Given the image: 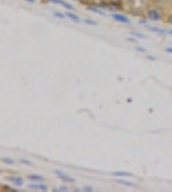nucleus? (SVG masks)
Returning <instances> with one entry per match:
<instances>
[{"instance_id": "25", "label": "nucleus", "mask_w": 172, "mask_h": 192, "mask_svg": "<svg viewBox=\"0 0 172 192\" xmlns=\"http://www.w3.org/2000/svg\"><path fill=\"white\" fill-rule=\"evenodd\" d=\"M25 2H27L28 4H35V3H36V0H25Z\"/></svg>"}, {"instance_id": "5", "label": "nucleus", "mask_w": 172, "mask_h": 192, "mask_svg": "<svg viewBox=\"0 0 172 192\" xmlns=\"http://www.w3.org/2000/svg\"><path fill=\"white\" fill-rule=\"evenodd\" d=\"M30 190H37V191H48V186L44 184L42 182H35V183H30L27 186Z\"/></svg>"}, {"instance_id": "29", "label": "nucleus", "mask_w": 172, "mask_h": 192, "mask_svg": "<svg viewBox=\"0 0 172 192\" xmlns=\"http://www.w3.org/2000/svg\"><path fill=\"white\" fill-rule=\"evenodd\" d=\"M168 33H170V35H172V30H170V31H168Z\"/></svg>"}, {"instance_id": "6", "label": "nucleus", "mask_w": 172, "mask_h": 192, "mask_svg": "<svg viewBox=\"0 0 172 192\" xmlns=\"http://www.w3.org/2000/svg\"><path fill=\"white\" fill-rule=\"evenodd\" d=\"M86 9L88 10H90V12H93V13H97V14H99V16H107L106 14V12H104V9H102V8H99L98 5L95 7V5H86Z\"/></svg>"}, {"instance_id": "13", "label": "nucleus", "mask_w": 172, "mask_h": 192, "mask_svg": "<svg viewBox=\"0 0 172 192\" xmlns=\"http://www.w3.org/2000/svg\"><path fill=\"white\" fill-rule=\"evenodd\" d=\"M130 35H132L134 37H136V38H141V40H146L148 36L144 35V33H140V32H131Z\"/></svg>"}, {"instance_id": "19", "label": "nucleus", "mask_w": 172, "mask_h": 192, "mask_svg": "<svg viewBox=\"0 0 172 192\" xmlns=\"http://www.w3.org/2000/svg\"><path fill=\"white\" fill-rule=\"evenodd\" d=\"M135 49H136V51H140V52H145V51H146L145 47L139 46V45H136V46H135Z\"/></svg>"}, {"instance_id": "22", "label": "nucleus", "mask_w": 172, "mask_h": 192, "mask_svg": "<svg viewBox=\"0 0 172 192\" xmlns=\"http://www.w3.org/2000/svg\"><path fill=\"white\" fill-rule=\"evenodd\" d=\"M82 191H88V192H93L94 191V188H93V187H90V186H86V187H84V190Z\"/></svg>"}, {"instance_id": "9", "label": "nucleus", "mask_w": 172, "mask_h": 192, "mask_svg": "<svg viewBox=\"0 0 172 192\" xmlns=\"http://www.w3.org/2000/svg\"><path fill=\"white\" fill-rule=\"evenodd\" d=\"M112 176L117 177V178H123V177H132V173H128V172H113Z\"/></svg>"}, {"instance_id": "28", "label": "nucleus", "mask_w": 172, "mask_h": 192, "mask_svg": "<svg viewBox=\"0 0 172 192\" xmlns=\"http://www.w3.org/2000/svg\"><path fill=\"white\" fill-rule=\"evenodd\" d=\"M75 2H80V3H84V2H82V0H75Z\"/></svg>"}, {"instance_id": "16", "label": "nucleus", "mask_w": 172, "mask_h": 192, "mask_svg": "<svg viewBox=\"0 0 172 192\" xmlns=\"http://www.w3.org/2000/svg\"><path fill=\"white\" fill-rule=\"evenodd\" d=\"M54 17L59 18V19H64V18H66V13H62V12H54Z\"/></svg>"}, {"instance_id": "24", "label": "nucleus", "mask_w": 172, "mask_h": 192, "mask_svg": "<svg viewBox=\"0 0 172 192\" xmlns=\"http://www.w3.org/2000/svg\"><path fill=\"white\" fill-rule=\"evenodd\" d=\"M166 51H167V52H170V54H172V47H171V46L166 47Z\"/></svg>"}, {"instance_id": "20", "label": "nucleus", "mask_w": 172, "mask_h": 192, "mask_svg": "<svg viewBox=\"0 0 172 192\" xmlns=\"http://www.w3.org/2000/svg\"><path fill=\"white\" fill-rule=\"evenodd\" d=\"M48 2H50V3H53V4H59V5H62L64 0H48Z\"/></svg>"}, {"instance_id": "14", "label": "nucleus", "mask_w": 172, "mask_h": 192, "mask_svg": "<svg viewBox=\"0 0 172 192\" xmlns=\"http://www.w3.org/2000/svg\"><path fill=\"white\" fill-rule=\"evenodd\" d=\"M62 7H63L64 9H67V10H73L75 9V7L72 5V4H69L68 2H66V0L63 2V4H62Z\"/></svg>"}, {"instance_id": "23", "label": "nucleus", "mask_w": 172, "mask_h": 192, "mask_svg": "<svg viewBox=\"0 0 172 192\" xmlns=\"http://www.w3.org/2000/svg\"><path fill=\"white\" fill-rule=\"evenodd\" d=\"M146 22H148V19H139V23H141L144 26H146Z\"/></svg>"}, {"instance_id": "10", "label": "nucleus", "mask_w": 172, "mask_h": 192, "mask_svg": "<svg viewBox=\"0 0 172 192\" xmlns=\"http://www.w3.org/2000/svg\"><path fill=\"white\" fill-rule=\"evenodd\" d=\"M27 178L30 179V181H33V182H42V181L45 179L41 174H30V176L27 177Z\"/></svg>"}, {"instance_id": "12", "label": "nucleus", "mask_w": 172, "mask_h": 192, "mask_svg": "<svg viewBox=\"0 0 172 192\" xmlns=\"http://www.w3.org/2000/svg\"><path fill=\"white\" fill-rule=\"evenodd\" d=\"M82 22L85 23V25H89V26H98V22L94 21V19H91V18H84Z\"/></svg>"}, {"instance_id": "17", "label": "nucleus", "mask_w": 172, "mask_h": 192, "mask_svg": "<svg viewBox=\"0 0 172 192\" xmlns=\"http://www.w3.org/2000/svg\"><path fill=\"white\" fill-rule=\"evenodd\" d=\"M3 190H4V191H9V192H17V191H18L17 188H12V187H9V186H4Z\"/></svg>"}, {"instance_id": "7", "label": "nucleus", "mask_w": 172, "mask_h": 192, "mask_svg": "<svg viewBox=\"0 0 172 192\" xmlns=\"http://www.w3.org/2000/svg\"><path fill=\"white\" fill-rule=\"evenodd\" d=\"M148 31L150 32H154V33H159V35H166L168 33V31L164 30V28H159V27H153V26H145Z\"/></svg>"}, {"instance_id": "1", "label": "nucleus", "mask_w": 172, "mask_h": 192, "mask_svg": "<svg viewBox=\"0 0 172 192\" xmlns=\"http://www.w3.org/2000/svg\"><path fill=\"white\" fill-rule=\"evenodd\" d=\"M146 19L148 21H152V22H158L162 19V12L157 8H152V9H148L146 12Z\"/></svg>"}, {"instance_id": "3", "label": "nucleus", "mask_w": 172, "mask_h": 192, "mask_svg": "<svg viewBox=\"0 0 172 192\" xmlns=\"http://www.w3.org/2000/svg\"><path fill=\"white\" fill-rule=\"evenodd\" d=\"M54 174H57V176H58L60 181L67 182V183H75V182H76V179H75V178H71L69 176L64 174V173L62 172V170H59V169H54Z\"/></svg>"}, {"instance_id": "27", "label": "nucleus", "mask_w": 172, "mask_h": 192, "mask_svg": "<svg viewBox=\"0 0 172 192\" xmlns=\"http://www.w3.org/2000/svg\"><path fill=\"white\" fill-rule=\"evenodd\" d=\"M146 58H148V59H150V60H155V56H150V55H148Z\"/></svg>"}, {"instance_id": "21", "label": "nucleus", "mask_w": 172, "mask_h": 192, "mask_svg": "<svg viewBox=\"0 0 172 192\" xmlns=\"http://www.w3.org/2000/svg\"><path fill=\"white\" fill-rule=\"evenodd\" d=\"M59 190V192H67V191H69V188L67 186H62L60 188H58Z\"/></svg>"}, {"instance_id": "4", "label": "nucleus", "mask_w": 172, "mask_h": 192, "mask_svg": "<svg viewBox=\"0 0 172 192\" xmlns=\"http://www.w3.org/2000/svg\"><path fill=\"white\" fill-rule=\"evenodd\" d=\"M7 179L11 182L14 187H22L23 184H25V181H23V178H22V177H18V176L7 177Z\"/></svg>"}, {"instance_id": "18", "label": "nucleus", "mask_w": 172, "mask_h": 192, "mask_svg": "<svg viewBox=\"0 0 172 192\" xmlns=\"http://www.w3.org/2000/svg\"><path fill=\"white\" fill-rule=\"evenodd\" d=\"M20 161L22 163V164H26V165H32L33 164V163L31 160H28V159H21Z\"/></svg>"}, {"instance_id": "8", "label": "nucleus", "mask_w": 172, "mask_h": 192, "mask_svg": "<svg viewBox=\"0 0 172 192\" xmlns=\"http://www.w3.org/2000/svg\"><path fill=\"white\" fill-rule=\"evenodd\" d=\"M66 17L68 18V19H71L72 22H75V23H80V22H81L80 17L77 16V14H75L72 10H67V12H66Z\"/></svg>"}, {"instance_id": "26", "label": "nucleus", "mask_w": 172, "mask_h": 192, "mask_svg": "<svg viewBox=\"0 0 172 192\" xmlns=\"http://www.w3.org/2000/svg\"><path fill=\"white\" fill-rule=\"evenodd\" d=\"M167 21H168V23H170V25H172V14H171V16L168 17V19H167Z\"/></svg>"}, {"instance_id": "15", "label": "nucleus", "mask_w": 172, "mask_h": 192, "mask_svg": "<svg viewBox=\"0 0 172 192\" xmlns=\"http://www.w3.org/2000/svg\"><path fill=\"white\" fill-rule=\"evenodd\" d=\"M3 163L4 164H8V165H14L16 160L12 159V158H3Z\"/></svg>"}, {"instance_id": "11", "label": "nucleus", "mask_w": 172, "mask_h": 192, "mask_svg": "<svg viewBox=\"0 0 172 192\" xmlns=\"http://www.w3.org/2000/svg\"><path fill=\"white\" fill-rule=\"evenodd\" d=\"M116 182L118 184H123L127 187H136V183H134V182H128V181H123V179H116Z\"/></svg>"}, {"instance_id": "30", "label": "nucleus", "mask_w": 172, "mask_h": 192, "mask_svg": "<svg viewBox=\"0 0 172 192\" xmlns=\"http://www.w3.org/2000/svg\"><path fill=\"white\" fill-rule=\"evenodd\" d=\"M82 2H84V3H85V2H86V0H82Z\"/></svg>"}, {"instance_id": "2", "label": "nucleus", "mask_w": 172, "mask_h": 192, "mask_svg": "<svg viewBox=\"0 0 172 192\" xmlns=\"http://www.w3.org/2000/svg\"><path fill=\"white\" fill-rule=\"evenodd\" d=\"M112 18L114 19L116 22L118 23H122V25H130V18L125 14H121V13H112Z\"/></svg>"}]
</instances>
